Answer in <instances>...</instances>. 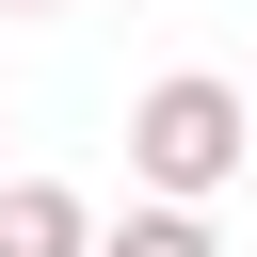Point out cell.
<instances>
[{
  "mask_svg": "<svg viewBox=\"0 0 257 257\" xmlns=\"http://www.w3.org/2000/svg\"><path fill=\"white\" fill-rule=\"evenodd\" d=\"M96 257H225V241H209V209H128V225H96Z\"/></svg>",
  "mask_w": 257,
  "mask_h": 257,
  "instance_id": "3957f363",
  "label": "cell"
},
{
  "mask_svg": "<svg viewBox=\"0 0 257 257\" xmlns=\"http://www.w3.org/2000/svg\"><path fill=\"white\" fill-rule=\"evenodd\" d=\"M0 16H48V0H0Z\"/></svg>",
  "mask_w": 257,
  "mask_h": 257,
  "instance_id": "5b68a950",
  "label": "cell"
},
{
  "mask_svg": "<svg viewBox=\"0 0 257 257\" xmlns=\"http://www.w3.org/2000/svg\"><path fill=\"white\" fill-rule=\"evenodd\" d=\"M241 161H257V96H241Z\"/></svg>",
  "mask_w": 257,
  "mask_h": 257,
  "instance_id": "277c9868",
  "label": "cell"
},
{
  "mask_svg": "<svg viewBox=\"0 0 257 257\" xmlns=\"http://www.w3.org/2000/svg\"><path fill=\"white\" fill-rule=\"evenodd\" d=\"M0 257H96V209L64 177H0Z\"/></svg>",
  "mask_w": 257,
  "mask_h": 257,
  "instance_id": "7a4b0ae2",
  "label": "cell"
},
{
  "mask_svg": "<svg viewBox=\"0 0 257 257\" xmlns=\"http://www.w3.org/2000/svg\"><path fill=\"white\" fill-rule=\"evenodd\" d=\"M128 177H145V209H209L241 177V80H209V64L145 80L128 96Z\"/></svg>",
  "mask_w": 257,
  "mask_h": 257,
  "instance_id": "6da1fadb",
  "label": "cell"
}]
</instances>
